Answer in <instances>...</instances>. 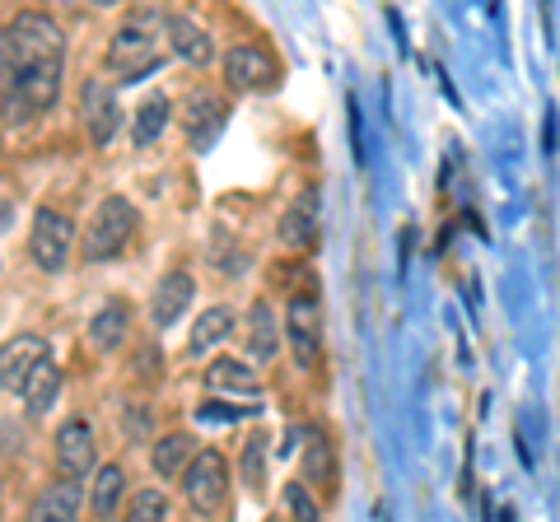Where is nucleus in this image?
I'll return each mask as SVG.
<instances>
[{"instance_id": "obj_11", "label": "nucleus", "mask_w": 560, "mask_h": 522, "mask_svg": "<svg viewBox=\"0 0 560 522\" xmlns=\"http://www.w3.org/2000/svg\"><path fill=\"white\" fill-rule=\"evenodd\" d=\"M224 117H230V108H224V98H220V94L191 90L187 103H183V127H187L191 150H206L210 141H215V131L224 127Z\"/></svg>"}, {"instance_id": "obj_17", "label": "nucleus", "mask_w": 560, "mask_h": 522, "mask_svg": "<svg viewBox=\"0 0 560 522\" xmlns=\"http://www.w3.org/2000/svg\"><path fill=\"white\" fill-rule=\"evenodd\" d=\"M197 439L191 434H183V429H173V434H164V439H154V452H150V466L160 476H187V466L197 462Z\"/></svg>"}, {"instance_id": "obj_24", "label": "nucleus", "mask_w": 560, "mask_h": 522, "mask_svg": "<svg viewBox=\"0 0 560 522\" xmlns=\"http://www.w3.org/2000/svg\"><path fill=\"white\" fill-rule=\"evenodd\" d=\"M304 476L318 481V485H337V452H331L327 434H308V448H304Z\"/></svg>"}, {"instance_id": "obj_26", "label": "nucleus", "mask_w": 560, "mask_h": 522, "mask_svg": "<svg viewBox=\"0 0 560 522\" xmlns=\"http://www.w3.org/2000/svg\"><path fill=\"white\" fill-rule=\"evenodd\" d=\"M285 509H290L294 522H323L318 499L308 495V485H304V481H290V485H285Z\"/></svg>"}, {"instance_id": "obj_9", "label": "nucleus", "mask_w": 560, "mask_h": 522, "mask_svg": "<svg viewBox=\"0 0 560 522\" xmlns=\"http://www.w3.org/2000/svg\"><path fill=\"white\" fill-rule=\"evenodd\" d=\"M43 364H47V341H43V336H33V332L10 336L5 351H0V382H5V392L24 396L28 378L38 373Z\"/></svg>"}, {"instance_id": "obj_5", "label": "nucleus", "mask_w": 560, "mask_h": 522, "mask_svg": "<svg viewBox=\"0 0 560 522\" xmlns=\"http://www.w3.org/2000/svg\"><path fill=\"white\" fill-rule=\"evenodd\" d=\"M183 495L197 513H215L224 503V495H230V466H224V458L215 448L197 452V462H191L187 476H183Z\"/></svg>"}, {"instance_id": "obj_25", "label": "nucleus", "mask_w": 560, "mask_h": 522, "mask_svg": "<svg viewBox=\"0 0 560 522\" xmlns=\"http://www.w3.org/2000/svg\"><path fill=\"white\" fill-rule=\"evenodd\" d=\"M127 522H168L164 490H136L131 495V509H127Z\"/></svg>"}, {"instance_id": "obj_19", "label": "nucleus", "mask_w": 560, "mask_h": 522, "mask_svg": "<svg viewBox=\"0 0 560 522\" xmlns=\"http://www.w3.org/2000/svg\"><path fill=\"white\" fill-rule=\"evenodd\" d=\"M206 388L210 392H234V396H257V373L243 359H210L206 364Z\"/></svg>"}, {"instance_id": "obj_21", "label": "nucleus", "mask_w": 560, "mask_h": 522, "mask_svg": "<svg viewBox=\"0 0 560 522\" xmlns=\"http://www.w3.org/2000/svg\"><path fill=\"white\" fill-rule=\"evenodd\" d=\"M57 396H61V369L47 359L43 369L28 378V388H24L20 402H24V411H28V415H47L51 406H57Z\"/></svg>"}, {"instance_id": "obj_16", "label": "nucleus", "mask_w": 560, "mask_h": 522, "mask_svg": "<svg viewBox=\"0 0 560 522\" xmlns=\"http://www.w3.org/2000/svg\"><path fill=\"white\" fill-rule=\"evenodd\" d=\"M127 332H131V312H127V304H121V299H108L90 318V345L98 355H113L117 345L127 341Z\"/></svg>"}, {"instance_id": "obj_22", "label": "nucleus", "mask_w": 560, "mask_h": 522, "mask_svg": "<svg viewBox=\"0 0 560 522\" xmlns=\"http://www.w3.org/2000/svg\"><path fill=\"white\" fill-rule=\"evenodd\" d=\"M248 355L253 359H271L276 355V341H280V327H276V318H271V304H253L248 308Z\"/></svg>"}, {"instance_id": "obj_15", "label": "nucleus", "mask_w": 560, "mask_h": 522, "mask_svg": "<svg viewBox=\"0 0 560 522\" xmlns=\"http://www.w3.org/2000/svg\"><path fill=\"white\" fill-rule=\"evenodd\" d=\"M80 481H57V485H47V490L28 503V518L24 522H75L80 518Z\"/></svg>"}, {"instance_id": "obj_18", "label": "nucleus", "mask_w": 560, "mask_h": 522, "mask_svg": "<svg viewBox=\"0 0 560 522\" xmlns=\"http://www.w3.org/2000/svg\"><path fill=\"white\" fill-rule=\"evenodd\" d=\"M168 117H173V103H168V94H145V103L131 112V141L145 150V145H154L160 141V131L168 127Z\"/></svg>"}, {"instance_id": "obj_23", "label": "nucleus", "mask_w": 560, "mask_h": 522, "mask_svg": "<svg viewBox=\"0 0 560 522\" xmlns=\"http://www.w3.org/2000/svg\"><path fill=\"white\" fill-rule=\"evenodd\" d=\"M121 499H127V472H121V466H113V462H108V466H98L94 495H90L94 513H98V518H113Z\"/></svg>"}, {"instance_id": "obj_6", "label": "nucleus", "mask_w": 560, "mask_h": 522, "mask_svg": "<svg viewBox=\"0 0 560 522\" xmlns=\"http://www.w3.org/2000/svg\"><path fill=\"white\" fill-rule=\"evenodd\" d=\"M285 341L294 351V364L300 369H313L318 364V351H323V308L313 294H294L285 304Z\"/></svg>"}, {"instance_id": "obj_27", "label": "nucleus", "mask_w": 560, "mask_h": 522, "mask_svg": "<svg viewBox=\"0 0 560 522\" xmlns=\"http://www.w3.org/2000/svg\"><path fill=\"white\" fill-rule=\"evenodd\" d=\"M261 448H267V434H253L248 452H243V462H248V485H261Z\"/></svg>"}, {"instance_id": "obj_1", "label": "nucleus", "mask_w": 560, "mask_h": 522, "mask_svg": "<svg viewBox=\"0 0 560 522\" xmlns=\"http://www.w3.org/2000/svg\"><path fill=\"white\" fill-rule=\"evenodd\" d=\"M47 66H66V33L47 14H20L5 24V80H20Z\"/></svg>"}, {"instance_id": "obj_20", "label": "nucleus", "mask_w": 560, "mask_h": 522, "mask_svg": "<svg viewBox=\"0 0 560 522\" xmlns=\"http://www.w3.org/2000/svg\"><path fill=\"white\" fill-rule=\"evenodd\" d=\"M230 332H234V308L215 304V308H206V312H201L197 327H191V345H187V351H191V355H206L210 345H220Z\"/></svg>"}, {"instance_id": "obj_8", "label": "nucleus", "mask_w": 560, "mask_h": 522, "mask_svg": "<svg viewBox=\"0 0 560 522\" xmlns=\"http://www.w3.org/2000/svg\"><path fill=\"white\" fill-rule=\"evenodd\" d=\"M80 112H84V127H90L94 145H113L117 131L127 127V112H121V103L113 94L108 80H84L80 90Z\"/></svg>"}, {"instance_id": "obj_12", "label": "nucleus", "mask_w": 560, "mask_h": 522, "mask_svg": "<svg viewBox=\"0 0 560 522\" xmlns=\"http://www.w3.org/2000/svg\"><path fill=\"white\" fill-rule=\"evenodd\" d=\"M191 294H197V285H191L187 271H168L164 281L154 285V294H150V318H154L160 332H168V327L183 318L187 304H191Z\"/></svg>"}, {"instance_id": "obj_13", "label": "nucleus", "mask_w": 560, "mask_h": 522, "mask_svg": "<svg viewBox=\"0 0 560 522\" xmlns=\"http://www.w3.org/2000/svg\"><path fill=\"white\" fill-rule=\"evenodd\" d=\"M164 38L191 66H210V61H215V38H210L197 20H187V14H168V20H164Z\"/></svg>"}, {"instance_id": "obj_2", "label": "nucleus", "mask_w": 560, "mask_h": 522, "mask_svg": "<svg viewBox=\"0 0 560 522\" xmlns=\"http://www.w3.org/2000/svg\"><path fill=\"white\" fill-rule=\"evenodd\" d=\"M164 20L168 14H154V10L131 14V24H121L108 43V71L127 80L160 71V38H154V28H164Z\"/></svg>"}, {"instance_id": "obj_14", "label": "nucleus", "mask_w": 560, "mask_h": 522, "mask_svg": "<svg viewBox=\"0 0 560 522\" xmlns=\"http://www.w3.org/2000/svg\"><path fill=\"white\" fill-rule=\"evenodd\" d=\"M280 242L294 252H304L318 242V191H300V201L290 205L285 215H280Z\"/></svg>"}, {"instance_id": "obj_7", "label": "nucleus", "mask_w": 560, "mask_h": 522, "mask_svg": "<svg viewBox=\"0 0 560 522\" xmlns=\"http://www.w3.org/2000/svg\"><path fill=\"white\" fill-rule=\"evenodd\" d=\"M224 80H230V90H238V94H257V90H271L280 80V66L267 47L238 43V47L224 51Z\"/></svg>"}, {"instance_id": "obj_10", "label": "nucleus", "mask_w": 560, "mask_h": 522, "mask_svg": "<svg viewBox=\"0 0 560 522\" xmlns=\"http://www.w3.org/2000/svg\"><path fill=\"white\" fill-rule=\"evenodd\" d=\"M57 466L66 481H80L94 472V425L70 415V420L57 429Z\"/></svg>"}, {"instance_id": "obj_4", "label": "nucleus", "mask_w": 560, "mask_h": 522, "mask_svg": "<svg viewBox=\"0 0 560 522\" xmlns=\"http://www.w3.org/2000/svg\"><path fill=\"white\" fill-rule=\"evenodd\" d=\"M70 248H75V220L66 211H51L43 205L38 215H33V234H28V257L38 271H61L70 261Z\"/></svg>"}, {"instance_id": "obj_3", "label": "nucleus", "mask_w": 560, "mask_h": 522, "mask_svg": "<svg viewBox=\"0 0 560 522\" xmlns=\"http://www.w3.org/2000/svg\"><path fill=\"white\" fill-rule=\"evenodd\" d=\"M136 224H140V211L127 197H103L94 220L84 224V234H80V257L84 261H113L131 242Z\"/></svg>"}]
</instances>
